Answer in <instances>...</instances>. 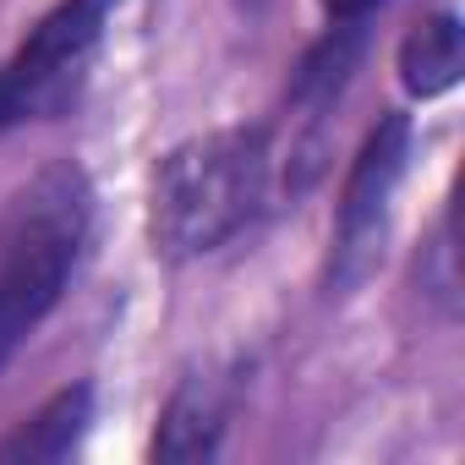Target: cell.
Masks as SVG:
<instances>
[{
    "instance_id": "cell-4",
    "label": "cell",
    "mask_w": 465,
    "mask_h": 465,
    "mask_svg": "<svg viewBox=\"0 0 465 465\" xmlns=\"http://www.w3.org/2000/svg\"><path fill=\"white\" fill-rule=\"evenodd\" d=\"M416 153V121L405 110H383L378 126L361 137L340 197H334V224H329V258H323V296L345 302L361 291L383 258L389 224H394V197Z\"/></svg>"
},
{
    "instance_id": "cell-5",
    "label": "cell",
    "mask_w": 465,
    "mask_h": 465,
    "mask_svg": "<svg viewBox=\"0 0 465 465\" xmlns=\"http://www.w3.org/2000/svg\"><path fill=\"white\" fill-rule=\"evenodd\" d=\"M242 389H247V367L242 361H208L197 372H186L170 400L159 405V421H153V438H148V454L159 465H192V460H213L224 449V432H230V416L242 405Z\"/></svg>"
},
{
    "instance_id": "cell-11",
    "label": "cell",
    "mask_w": 465,
    "mask_h": 465,
    "mask_svg": "<svg viewBox=\"0 0 465 465\" xmlns=\"http://www.w3.org/2000/svg\"><path fill=\"white\" fill-rule=\"evenodd\" d=\"M242 6H258V0H242Z\"/></svg>"
},
{
    "instance_id": "cell-6",
    "label": "cell",
    "mask_w": 465,
    "mask_h": 465,
    "mask_svg": "<svg viewBox=\"0 0 465 465\" xmlns=\"http://www.w3.org/2000/svg\"><path fill=\"white\" fill-rule=\"evenodd\" d=\"M361 61H367V23H329L291 66L285 110L302 121V153L296 159H307V181L318 175V159H323V121L345 99Z\"/></svg>"
},
{
    "instance_id": "cell-10",
    "label": "cell",
    "mask_w": 465,
    "mask_h": 465,
    "mask_svg": "<svg viewBox=\"0 0 465 465\" xmlns=\"http://www.w3.org/2000/svg\"><path fill=\"white\" fill-rule=\"evenodd\" d=\"M329 23H372V12H383L389 0H318Z\"/></svg>"
},
{
    "instance_id": "cell-2",
    "label": "cell",
    "mask_w": 465,
    "mask_h": 465,
    "mask_svg": "<svg viewBox=\"0 0 465 465\" xmlns=\"http://www.w3.org/2000/svg\"><path fill=\"white\" fill-rule=\"evenodd\" d=\"M94 181L77 159H50L0 208V372L66 302L94 242Z\"/></svg>"
},
{
    "instance_id": "cell-9",
    "label": "cell",
    "mask_w": 465,
    "mask_h": 465,
    "mask_svg": "<svg viewBox=\"0 0 465 465\" xmlns=\"http://www.w3.org/2000/svg\"><path fill=\"white\" fill-rule=\"evenodd\" d=\"M416 274H421V296H427L443 318H460V274H454V203H449V208H443V219H438V236L421 247Z\"/></svg>"
},
{
    "instance_id": "cell-8",
    "label": "cell",
    "mask_w": 465,
    "mask_h": 465,
    "mask_svg": "<svg viewBox=\"0 0 465 465\" xmlns=\"http://www.w3.org/2000/svg\"><path fill=\"white\" fill-rule=\"evenodd\" d=\"M394 72H400V88H405L416 104L443 99V94L460 83V72H465V23H460V12H454V6L421 12V17L405 28L400 50H394Z\"/></svg>"
},
{
    "instance_id": "cell-7",
    "label": "cell",
    "mask_w": 465,
    "mask_h": 465,
    "mask_svg": "<svg viewBox=\"0 0 465 465\" xmlns=\"http://www.w3.org/2000/svg\"><path fill=\"white\" fill-rule=\"evenodd\" d=\"M94 411H99V389L88 378L55 389L34 416H23L6 438H0V465H61L83 449V438L94 432Z\"/></svg>"
},
{
    "instance_id": "cell-1",
    "label": "cell",
    "mask_w": 465,
    "mask_h": 465,
    "mask_svg": "<svg viewBox=\"0 0 465 465\" xmlns=\"http://www.w3.org/2000/svg\"><path fill=\"white\" fill-rule=\"evenodd\" d=\"M274 192V126H219L159 153L148 175V247L197 263L242 242Z\"/></svg>"
},
{
    "instance_id": "cell-3",
    "label": "cell",
    "mask_w": 465,
    "mask_h": 465,
    "mask_svg": "<svg viewBox=\"0 0 465 465\" xmlns=\"http://www.w3.org/2000/svg\"><path fill=\"white\" fill-rule=\"evenodd\" d=\"M115 6L121 0H55L34 23V34L0 61V137L66 121L83 104Z\"/></svg>"
}]
</instances>
